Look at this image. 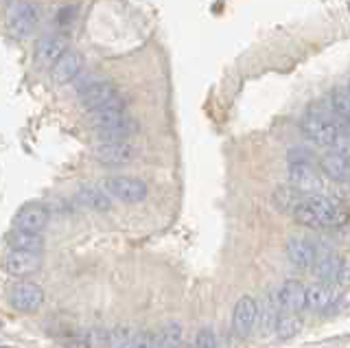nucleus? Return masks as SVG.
<instances>
[{
    "label": "nucleus",
    "mask_w": 350,
    "mask_h": 348,
    "mask_svg": "<svg viewBox=\"0 0 350 348\" xmlns=\"http://www.w3.org/2000/svg\"><path fill=\"white\" fill-rule=\"evenodd\" d=\"M291 217L309 228H342L348 224L350 213L346 206L317 193H304Z\"/></svg>",
    "instance_id": "nucleus-1"
},
{
    "label": "nucleus",
    "mask_w": 350,
    "mask_h": 348,
    "mask_svg": "<svg viewBox=\"0 0 350 348\" xmlns=\"http://www.w3.org/2000/svg\"><path fill=\"white\" fill-rule=\"evenodd\" d=\"M90 116V127L94 136L101 143H112V140H129L138 132V123L125 110V103L107 105L101 110L88 112Z\"/></svg>",
    "instance_id": "nucleus-2"
},
{
    "label": "nucleus",
    "mask_w": 350,
    "mask_h": 348,
    "mask_svg": "<svg viewBox=\"0 0 350 348\" xmlns=\"http://www.w3.org/2000/svg\"><path fill=\"white\" fill-rule=\"evenodd\" d=\"M344 132L348 129L342 127V123L331 112V107L320 105V110L309 107L300 121V134L317 147H335Z\"/></svg>",
    "instance_id": "nucleus-3"
},
{
    "label": "nucleus",
    "mask_w": 350,
    "mask_h": 348,
    "mask_svg": "<svg viewBox=\"0 0 350 348\" xmlns=\"http://www.w3.org/2000/svg\"><path fill=\"white\" fill-rule=\"evenodd\" d=\"M284 252L293 267L298 269H313L324 256L331 254V247H328L320 239H309V237H291L287 245H284Z\"/></svg>",
    "instance_id": "nucleus-4"
},
{
    "label": "nucleus",
    "mask_w": 350,
    "mask_h": 348,
    "mask_svg": "<svg viewBox=\"0 0 350 348\" xmlns=\"http://www.w3.org/2000/svg\"><path fill=\"white\" fill-rule=\"evenodd\" d=\"M77 96H79V103L88 112L101 110V107H107V105L123 103L116 85L109 79H101V77H92V79H85L83 83H79Z\"/></svg>",
    "instance_id": "nucleus-5"
},
{
    "label": "nucleus",
    "mask_w": 350,
    "mask_h": 348,
    "mask_svg": "<svg viewBox=\"0 0 350 348\" xmlns=\"http://www.w3.org/2000/svg\"><path fill=\"white\" fill-rule=\"evenodd\" d=\"M42 23V9L38 3H29V0H18L9 7V14H7V29L9 34L18 38V40H25L31 34H36V29Z\"/></svg>",
    "instance_id": "nucleus-6"
},
{
    "label": "nucleus",
    "mask_w": 350,
    "mask_h": 348,
    "mask_svg": "<svg viewBox=\"0 0 350 348\" xmlns=\"http://www.w3.org/2000/svg\"><path fill=\"white\" fill-rule=\"evenodd\" d=\"M103 189L112 198L125 204H138L149 195V187L140 178L131 176H109L103 180Z\"/></svg>",
    "instance_id": "nucleus-7"
},
{
    "label": "nucleus",
    "mask_w": 350,
    "mask_h": 348,
    "mask_svg": "<svg viewBox=\"0 0 350 348\" xmlns=\"http://www.w3.org/2000/svg\"><path fill=\"white\" fill-rule=\"evenodd\" d=\"M49 217H51V211L46 204L27 202V204H22L18 213L14 215V230L42 235L44 228L49 226Z\"/></svg>",
    "instance_id": "nucleus-8"
},
{
    "label": "nucleus",
    "mask_w": 350,
    "mask_h": 348,
    "mask_svg": "<svg viewBox=\"0 0 350 348\" xmlns=\"http://www.w3.org/2000/svg\"><path fill=\"white\" fill-rule=\"evenodd\" d=\"M138 149L129 140H112V143H101L94 149V158L103 167H125L136 158Z\"/></svg>",
    "instance_id": "nucleus-9"
},
{
    "label": "nucleus",
    "mask_w": 350,
    "mask_h": 348,
    "mask_svg": "<svg viewBox=\"0 0 350 348\" xmlns=\"http://www.w3.org/2000/svg\"><path fill=\"white\" fill-rule=\"evenodd\" d=\"M68 51H70L68 38H66L64 34H59V31H55V34H46V36H42L38 40V44H36V59H38L40 66L53 68L55 64H57Z\"/></svg>",
    "instance_id": "nucleus-10"
},
{
    "label": "nucleus",
    "mask_w": 350,
    "mask_h": 348,
    "mask_svg": "<svg viewBox=\"0 0 350 348\" xmlns=\"http://www.w3.org/2000/svg\"><path fill=\"white\" fill-rule=\"evenodd\" d=\"M315 276L320 278V282L326 285H335V287H350V265L342 256L337 254H328L324 256L315 267Z\"/></svg>",
    "instance_id": "nucleus-11"
},
{
    "label": "nucleus",
    "mask_w": 350,
    "mask_h": 348,
    "mask_svg": "<svg viewBox=\"0 0 350 348\" xmlns=\"http://www.w3.org/2000/svg\"><path fill=\"white\" fill-rule=\"evenodd\" d=\"M9 304L22 313H36L44 304V289L36 282H18L9 289Z\"/></svg>",
    "instance_id": "nucleus-12"
},
{
    "label": "nucleus",
    "mask_w": 350,
    "mask_h": 348,
    "mask_svg": "<svg viewBox=\"0 0 350 348\" xmlns=\"http://www.w3.org/2000/svg\"><path fill=\"white\" fill-rule=\"evenodd\" d=\"M42 267V252H25V250H9L3 256V269L11 276H29Z\"/></svg>",
    "instance_id": "nucleus-13"
},
{
    "label": "nucleus",
    "mask_w": 350,
    "mask_h": 348,
    "mask_svg": "<svg viewBox=\"0 0 350 348\" xmlns=\"http://www.w3.org/2000/svg\"><path fill=\"white\" fill-rule=\"evenodd\" d=\"M258 318V304L252 296L239 298L234 304V313H232V329L239 337H247L252 333Z\"/></svg>",
    "instance_id": "nucleus-14"
},
{
    "label": "nucleus",
    "mask_w": 350,
    "mask_h": 348,
    "mask_svg": "<svg viewBox=\"0 0 350 348\" xmlns=\"http://www.w3.org/2000/svg\"><path fill=\"white\" fill-rule=\"evenodd\" d=\"M342 298V291L335 285H326V282H315V285L306 287V307L313 311H326L333 309Z\"/></svg>",
    "instance_id": "nucleus-15"
},
{
    "label": "nucleus",
    "mask_w": 350,
    "mask_h": 348,
    "mask_svg": "<svg viewBox=\"0 0 350 348\" xmlns=\"http://www.w3.org/2000/svg\"><path fill=\"white\" fill-rule=\"evenodd\" d=\"M289 182L293 189L302 193H315L324 187V180L315 165H289Z\"/></svg>",
    "instance_id": "nucleus-16"
},
{
    "label": "nucleus",
    "mask_w": 350,
    "mask_h": 348,
    "mask_svg": "<svg viewBox=\"0 0 350 348\" xmlns=\"http://www.w3.org/2000/svg\"><path fill=\"white\" fill-rule=\"evenodd\" d=\"M278 302L284 313H300L306 309V287L300 280H287L278 289Z\"/></svg>",
    "instance_id": "nucleus-17"
},
{
    "label": "nucleus",
    "mask_w": 350,
    "mask_h": 348,
    "mask_svg": "<svg viewBox=\"0 0 350 348\" xmlns=\"http://www.w3.org/2000/svg\"><path fill=\"white\" fill-rule=\"evenodd\" d=\"M320 171L333 182H350V158L342 151H328L320 158Z\"/></svg>",
    "instance_id": "nucleus-18"
},
{
    "label": "nucleus",
    "mask_w": 350,
    "mask_h": 348,
    "mask_svg": "<svg viewBox=\"0 0 350 348\" xmlns=\"http://www.w3.org/2000/svg\"><path fill=\"white\" fill-rule=\"evenodd\" d=\"M53 77L57 83H72L83 72V55L79 51H68L66 55L53 66Z\"/></svg>",
    "instance_id": "nucleus-19"
},
{
    "label": "nucleus",
    "mask_w": 350,
    "mask_h": 348,
    "mask_svg": "<svg viewBox=\"0 0 350 348\" xmlns=\"http://www.w3.org/2000/svg\"><path fill=\"white\" fill-rule=\"evenodd\" d=\"M75 204L81 206L85 211H94V213H107L112 209V202H109L107 193L96 187H81L75 195Z\"/></svg>",
    "instance_id": "nucleus-20"
},
{
    "label": "nucleus",
    "mask_w": 350,
    "mask_h": 348,
    "mask_svg": "<svg viewBox=\"0 0 350 348\" xmlns=\"http://www.w3.org/2000/svg\"><path fill=\"white\" fill-rule=\"evenodd\" d=\"M280 302H278V291H267L265 298H262V307H258V318L260 320V333L267 335L271 331H276V322L280 318Z\"/></svg>",
    "instance_id": "nucleus-21"
},
{
    "label": "nucleus",
    "mask_w": 350,
    "mask_h": 348,
    "mask_svg": "<svg viewBox=\"0 0 350 348\" xmlns=\"http://www.w3.org/2000/svg\"><path fill=\"white\" fill-rule=\"evenodd\" d=\"M151 348H184V333L180 324H164L153 331Z\"/></svg>",
    "instance_id": "nucleus-22"
},
{
    "label": "nucleus",
    "mask_w": 350,
    "mask_h": 348,
    "mask_svg": "<svg viewBox=\"0 0 350 348\" xmlns=\"http://www.w3.org/2000/svg\"><path fill=\"white\" fill-rule=\"evenodd\" d=\"M136 344V331L127 326H114L101 333V346L103 348H134Z\"/></svg>",
    "instance_id": "nucleus-23"
},
{
    "label": "nucleus",
    "mask_w": 350,
    "mask_h": 348,
    "mask_svg": "<svg viewBox=\"0 0 350 348\" xmlns=\"http://www.w3.org/2000/svg\"><path fill=\"white\" fill-rule=\"evenodd\" d=\"M9 250H25V252H42L44 250V237L33 232H20L14 230L7 235Z\"/></svg>",
    "instance_id": "nucleus-24"
},
{
    "label": "nucleus",
    "mask_w": 350,
    "mask_h": 348,
    "mask_svg": "<svg viewBox=\"0 0 350 348\" xmlns=\"http://www.w3.org/2000/svg\"><path fill=\"white\" fill-rule=\"evenodd\" d=\"M331 112L335 114V118L342 123L344 129L350 132V88H337L331 94Z\"/></svg>",
    "instance_id": "nucleus-25"
},
{
    "label": "nucleus",
    "mask_w": 350,
    "mask_h": 348,
    "mask_svg": "<svg viewBox=\"0 0 350 348\" xmlns=\"http://www.w3.org/2000/svg\"><path fill=\"white\" fill-rule=\"evenodd\" d=\"M302 195H304L302 191L293 189V187H278L271 195V204H273V209H276V211L291 215L295 211V206L300 204Z\"/></svg>",
    "instance_id": "nucleus-26"
},
{
    "label": "nucleus",
    "mask_w": 350,
    "mask_h": 348,
    "mask_svg": "<svg viewBox=\"0 0 350 348\" xmlns=\"http://www.w3.org/2000/svg\"><path fill=\"white\" fill-rule=\"evenodd\" d=\"M302 329V320L298 318V313H280V318L276 322V333L280 340H291L293 335H298Z\"/></svg>",
    "instance_id": "nucleus-27"
},
{
    "label": "nucleus",
    "mask_w": 350,
    "mask_h": 348,
    "mask_svg": "<svg viewBox=\"0 0 350 348\" xmlns=\"http://www.w3.org/2000/svg\"><path fill=\"white\" fill-rule=\"evenodd\" d=\"M287 160H289V165H315L311 149H304V147H293L287 154Z\"/></svg>",
    "instance_id": "nucleus-28"
},
{
    "label": "nucleus",
    "mask_w": 350,
    "mask_h": 348,
    "mask_svg": "<svg viewBox=\"0 0 350 348\" xmlns=\"http://www.w3.org/2000/svg\"><path fill=\"white\" fill-rule=\"evenodd\" d=\"M195 348H219L217 335L213 329H202L195 337Z\"/></svg>",
    "instance_id": "nucleus-29"
},
{
    "label": "nucleus",
    "mask_w": 350,
    "mask_h": 348,
    "mask_svg": "<svg viewBox=\"0 0 350 348\" xmlns=\"http://www.w3.org/2000/svg\"><path fill=\"white\" fill-rule=\"evenodd\" d=\"M75 14H77V9H75V7H64V9H59V14L55 16V23H57L59 29L70 27V25H72V20H75Z\"/></svg>",
    "instance_id": "nucleus-30"
},
{
    "label": "nucleus",
    "mask_w": 350,
    "mask_h": 348,
    "mask_svg": "<svg viewBox=\"0 0 350 348\" xmlns=\"http://www.w3.org/2000/svg\"><path fill=\"white\" fill-rule=\"evenodd\" d=\"M90 337L88 335H70L66 337V340H62V346L64 348H90Z\"/></svg>",
    "instance_id": "nucleus-31"
}]
</instances>
